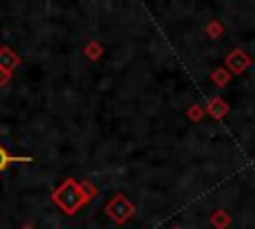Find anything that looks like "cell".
<instances>
[{
	"instance_id": "6da1fadb",
	"label": "cell",
	"mask_w": 255,
	"mask_h": 229,
	"mask_svg": "<svg viewBox=\"0 0 255 229\" xmlns=\"http://www.w3.org/2000/svg\"><path fill=\"white\" fill-rule=\"evenodd\" d=\"M28 161V157H12L2 145H0V171H4L6 167H8V163H12V161Z\"/></svg>"
}]
</instances>
